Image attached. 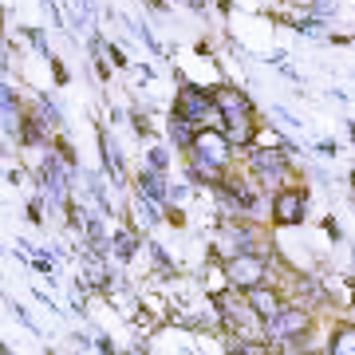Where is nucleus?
<instances>
[{"label":"nucleus","instance_id":"nucleus-1","mask_svg":"<svg viewBox=\"0 0 355 355\" xmlns=\"http://www.w3.org/2000/svg\"><path fill=\"white\" fill-rule=\"evenodd\" d=\"M174 114H182L186 123H193L198 130L221 127V107H217L214 91L198 87V83H182L174 95Z\"/></svg>","mask_w":355,"mask_h":355},{"label":"nucleus","instance_id":"nucleus-2","mask_svg":"<svg viewBox=\"0 0 355 355\" xmlns=\"http://www.w3.org/2000/svg\"><path fill=\"white\" fill-rule=\"evenodd\" d=\"M221 272H225V284L233 292H249V288L268 284V261H265V253H241V257H233V261H225V265H221Z\"/></svg>","mask_w":355,"mask_h":355},{"label":"nucleus","instance_id":"nucleus-3","mask_svg":"<svg viewBox=\"0 0 355 355\" xmlns=\"http://www.w3.org/2000/svg\"><path fill=\"white\" fill-rule=\"evenodd\" d=\"M308 328H312V312H308L304 304H288L277 320L265 324V340L268 343H292V340L304 343Z\"/></svg>","mask_w":355,"mask_h":355},{"label":"nucleus","instance_id":"nucleus-4","mask_svg":"<svg viewBox=\"0 0 355 355\" xmlns=\"http://www.w3.org/2000/svg\"><path fill=\"white\" fill-rule=\"evenodd\" d=\"M229 158H233V142L221 135V130H198V142L190 150V162H202V166H214V170H225Z\"/></svg>","mask_w":355,"mask_h":355},{"label":"nucleus","instance_id":"nucleus-5","mask_svg":"<svg viewBox=\"0 0 355 355\" xmlns=\"http://www.w3.org/2000/svg\"><path fill=\"white\" fill-rule=\"evenodd\" d=\"M214 253L221 257V265H225V261H233V257H241V253H257L249 221H241V217L225 221V225H221V233H217V241H214Z\"/></svg>","mask_w":355,"mask_h":355},{"label":"nucleus","instance_id":"nucleus-6","mask_svg":"<svg viewBox=\"0 0 355 355\" xmlns=\"http://www.w3.org/2000/svg\"><path fill=\"white\" fill-rule=\"evenodd\" d=\"M249 166H253V174L261 178V182H265L268 186V178H272V182H280V178H288L292 174V158H288V150H284V146H261V150H253L249 154Z\"/></svg>","mask_w":355,"mask_h":355},{"label":"nucleus","instance_id":"nucleus-7","mask_svg":"<svg viewBox=\"0 0 355 355\" xmlns=\"http://www.w3.org/2000/svg\"><path fill=\"white\" fill-rule=\"evenodd\" d=\"M304 205H308L304 193L284 186V190L272 193V209H268V214H272L277 225H300V221H304Z\"/></svg>","mask_w":355,"mask_h":355},{"label":"nucleus","instance_id":"nucleus-8","mask_svg":"<svg viewBox=\"0 0 355 355\" xmlns=\"http://www.w3.org/2000/svg\"><path fill=\"white\" fill-rule=\"evenodd\" d=\"M245 300L253 304V312L265 320V324H268V320H277L280 312L288 308V304H284V296H280L277 288H268V284H261V288H249V292H245Z\"/></svg>","mask_w":355,"mask_h":355},{"label":"nucleus","instance_id":"nucleus-9","mask_svg":"<svg viewBox=\"0 0 355 355\" xmlns=\"http://www.w3.org/2000/svg\"><path fill=\"white\" fill-rule=\"evenodd\" d=\"M214 99H217V107H221V123H225V119H233V114H253L249 95H245L241 87H233V83L214 87Z\"/></svg>","mask_w":355,"mask_h":355},{"label":"nucleus","instance_id":"nucleus-10","mask_svg":"<svg viewBox=\"0 0 355 355\" xmlns=\"http://www.w3.org/2000/svg\"><path fill=\"white\" fill-rule=\"evenodd\" d=\"M221 135H225L233 146H253L257 142V123H253V114H233V119H225L221 123Z\"/></svg>","mask_w":355,"mask_h":355},{"label":"nucleus","instance_id":"nucleus-11","mask_svg":"<svg viewBox=\"0 0 355 355\" xmlns=\"http://www.w3.org/2000/svg\"><path fill=\"white\" fill-rule=\"evenodd\" d=\"M139 193H146V198H150V202H158L162 209L170 205V186H166V174H162V170H154V166H146V170L139 174Z\"/></svg>","mask_w":355,"mask_h":355},{"label":"nucleus","instance_id":"nucleus-12","mask_svg":"<svg viewBox=\"0 0 355 355\" xmlns=\"http://www.w3.org/2000/svg\"><path fill=\"white\" fill-rule=\"evenodd\" d=\"M166 135H170V142H174V150H182V154H190L193 142H198V127L186 123L182 114H170V119H166Z\"/></svg>","mask_w":355,"mask_h":355},{"label":"nucleus","instance_id":"nucleus-13","mask_svg":"<svg viewBox=\"0 0 355 355\" xmlns=\"http://www.w3.org/2000/svg\"><path fill=\"white\" fill-rule=\"evenodd\" d=\"M328 355H355V328L352 324H340L328 336Z\"/></svg>","mask_w":355,"mask_h":355},{"label":"nucleus","instance_id":"nucleus-14","mask_svg":"<svg viewBox=\"0 0 355 355\" xmlns=\"http://www.w3.org/2000/svg\"><path fill=\"white\" fill-rule=\"evenodd\" d=\"M32 119H36L44 130H60V127H64V114H60V107H55L48 95H40V111L32 114Z\"/></svg>","mask_w":355,"mask_h":355},{"label":"nucleus","instance_id":"nucleus-15","mask_svg":"<svg viewBox=\"0 0 355 355\" xmlns=\"http://www.w3.org/2000/svg\"><path fill=\"white\" fill-rule=\"evenodd\" d=\"M111 253L119 257V261H130V257L139 253V237H135L130 229H119V233L111 237Z\"/></svg>","mask_w":355,"mask_h":355},{"label":"nucleus","instance_id":"nucleus-16","mask_svg":"<svg viewBox=\"0 0 355 355\" xmlns=\"http://www.w3.org/2000/svg\"><path fill=\"white\" fill-rule=\"evenodd\" d=\"M99 146H103V170L111 174V182H123V162H119V150L107 135H99Z\"/></svg>","mask_w":355,"mask_h":355},{"label":"nucleus","instance_id":"nucleus-17","mask_svg":"<svg viewBox=\"0 0 355 355\" xmlns=\"http://www.w3.org/2000/svg\"><path fill=\"white\" fill-rule=\"evenodd\" d=\"M229 355H277L268 340H229Z\"/></svg>","mask_w":355,"mask_h":355},{"label":"nucleus","instance_id":"nucleus-18","mask_svg":"<svg viewBox=\"0 0 355 355\" xmlns=\"http://www.w3.org/2000/svg\"><path fill=\"white\" fill-rule=\"evenodd\" d=\"M158 209H162L158 202H150L146 193H139V221H142L146 229H150V225H158V221H166V214H158Z\"/></svg>","mask_w":355,"mask_h":355},{"label":"nucleus","instance_id":"nucleus-19","mask_svg":"<svg viewBox=\"0 0 355 355\" xmlns=\"http://www.w3.org/2000/svg\"><path fill=\"white\" fill-rule=\"evenodd\" d=\"M20 139H24L28 146H48V130L40 127L36 119H28V123H24V130H20Z\"/></svg>","mask_w":355,"mask_h":355},{"label":"nucleus","instance_id":"nucleus-20","mask_svg":"<svg viewBox=\"0 0 355 355\" xmlns=\"http://www.w3.org/2000/svg\"><path fill=\"white\" fill-rule=\"evenodd\" d=\"M127 24L135 28V36H139L142 44H146V48L154 51V55H170V51H162V44H158V40H154V32H150V28H146V24H139V20H127Z\"/></svg>","mask_w":355,"mask_h":355},{"label":"nucleus","instance_id":"nucleus-21","mask_svg":"<svg viewBox=\"0 0 355 355\" xmlns=\"http://www.w3.org/2000/svg\"><path fill=\"white\" fill-rule=\"evenodd\" d=\"M146 166H154V170H162V174H166V166H170V150H166V146H150V150H146Z\"/></svg>","mask_w":355,"mask_h":355},{"label":"nucleus","instance_id":"nucleus-22","mask_svg":"<svg viewBox=\"0 0 355 355\" xmlns=\"http://www.w3.org/2000/svg\"><path fill=\"white\" fill-rule=\"evenodd\" d=\"M55 154H60V158H64V162L71 166V170H76V154H71V146H67V139H55Z\"/></svg>","mask_w":355,"mask_h":355},{"label":"nucleus","instance_id":"nucleus-23","mask_svg":"<svg viewBox=\"0 0 355 355\" xmlns=\"http://www.w3.org/2000/svg\"><path fill=\"white\" fill-rule=\"evenodd\" d=\"M316 154H320V158H336V154H340V146H336L331 139H320L316 142Z\"/></svg>","mask_w":355,"mask_h":355},{"label":"nucleus","instance_id":"nucleus-24","mask_svg":"<svg viewBox=\"0 0 355 355\" xmlns=\"http://www.w3.org/2000/svg\"><path fill=\"white\" fill-rule=\"evenodd\" d=\"M272 114H277V119H280V123H284V127L300 130V119H296V114H288V111H284V107H272Z\"/></svg>","mask_w":355,"mask_h":355},{"label":"nucleus","instance_id":"nucleus-25","mask_svg":"<svg viewBox=\"0 0 355 355\" xmlns=\"http://www.w3.org/2000/svg\"><path fill=\"white\" fill-rule=\"evenodd\" d=\"M28 221H36V225L44 221V202H40V198H36L32 205H28Z\"/></svg>","mask_w":355,"mask_h":355},{"label":"nucleus","instance_id":"nucleus-26","mask_svg":"<svg viewBox=\"0 0 355 355\" xmlns=\"http://www.w3.org/2000/svg\"><path fill=\"white\" fill-rule=\"evenodd\" d=\"M135 130H139V135H150V123L142 119V111H135Z\"/></svg>","mask_w":355,"mask_h":355},{"label":"nucleus","instance_id":"nucleus-27","mask_svg":"<svg viewBox=\"0 0 355 355\" xmlns=\"http://www.w3.org/2000/svg\"><path fill=\"white\" fill-rule=\"evenodd\" d=\"M51 71H55V79H60V83H67V67L60 64V60H51Z\"/></svg>","mask_w":355,"mask_h":355},{"label":"nucleus","instance_id":"nucleus-28","mask_svg":"<svg viewBox=\"0 0 355 355\" xmlns=\"http://www.w3.org/2000/svg\"><path fill=\"white\" fill-rule=\"evenodd\" d=\"M95 347H99L103 355H114V343H111V340H103V336H99V340H95Z\"/></svg>","mask_w":355,"mask_h":355},{"label":"nucleus","instance_id":"nucleus-29","mask_svg":"<svg viewBox=\"0 0 355 355\" xmlns=\"http://www.w3.org/2000/svg\"><path fill=\"white\" fill-rule=\"evenodd\" d=\"M20 182H24V170H20V166H16V170H8V186H20Z\"/></svg>","mask_w":355,"mask_h":355},{"label":"nucleus","instance_id":"nucleus-30","mask_svg":"<svg viewBox=\"0 0 355 355\" xmlns=\"http://www.w3.org/2000/svg\"><path fill=\"white\" fill-rule=\"evenodd\" d=\"M296 355H328V347H300Z\"/></svg>","mask_w":355,"mask_h":355},{"label":"nucleus","instance_id":"nucleus-31","mask_svg":"<svg viewBox=\"0 0 355 355\" xmlns=\"http://www.w3.org/2000/svg\"><path fill=\"white\" fill-rule=\"evenodd\" d=\"M0 355H12V347H8V343H4V347H0Z\"/></svg>","mask_w":355,"mask_h":355},{"label":"nucleus","instance_id":"nucleus-32","mask_svg":"<svg viewBox=\"0 0 355 355\" xmlns=\"http://www.w3.org/2000/svg\"><path fill=\"white\" fill-rule=\"evenodd\" d=\"M182 355H193V352H190V347H186V352H182Z\"/></svg>","mask_w":355,"mask_h":355}]
</instances>
